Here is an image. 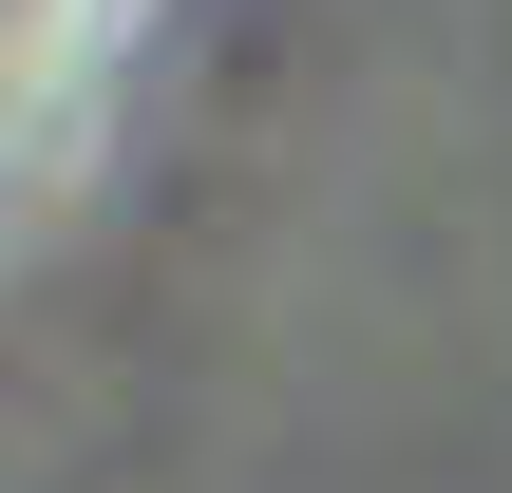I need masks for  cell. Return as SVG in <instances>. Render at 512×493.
Returning a JSON list of instances; mask_svg holds the SVG:
<instances>
[{
    "label": "cell",
    "mask_w": 512,
    "mask_h": 493,
    "mask_svg": "<svg viewBox=\"0 0 512 493\" xmlns=\"http://www.w3.org/2000/svg\"><path fill=\"white\" fill-rule=\"evenodd\" d=\"M0 19H19V0H0Z\"/></svg>",
    "instance_id": "obj_1"
}]
</instances>
